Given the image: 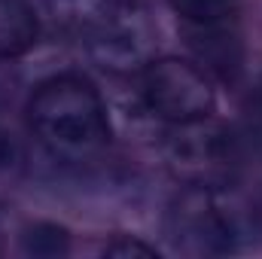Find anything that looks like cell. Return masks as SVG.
Returning a JSON list of instances; mask_svg holds the SVG:
<instances>
[{
    "instance_id": "obj_1",
    "label": "cell",
    "mask_w": 262,
    "mask_h": 259,
    "mask_svg": "<svg viewBox=\"0 0 262 259\" xmlns=\"http://www.w3.org/2000/svg\"><path fill=\"white\" fill-rule=\"evenodd\" d=\"M31 131L55 153L67 159H85L107 146L110 119L104 98L82 76H52L40 82L28 101Z\"/></svg>"
},
{
    "instance_id": "obj_8",
    "label": "cell",
    "mask_w": 262,
    "mask_h": 259,
    "mask_svg": "<svg viewBox=\"0 0 262 259\" xmlns=\"http://www.w3.org/2000/svg\"><path fill=\"white\" fill-rule=\"evenodd\" d=\"M43 6L64 31L85 37L107 15H113L122 6V0H43Z\"/></svg>"
},
{
    "instance_id": "obj_5",
    "label": "cell",
    "mask_w": 262,
    "mask_h": 259,
    "mask_svg": "<svg viewBox=\"0 0 262 259\" xmlns=\"http://www.w3.org/2000/svg\"><path fill=\"white\" fill-rule=\"evenodd\" d=\"M85 40L92 58L107 70H143L152 61L156 34L140 0H122L113 15L85 34Z\"/></svg>"
},
{
    "instance_id": "obj_10",
    "label": "cell",
    "mask_w": 262,
    "mask_h": 259,
    "mask_svg": "<svg viewBox=\"0 0 262 259\" xmlns=\"http://www.w3.org/2000/svg\"><path fill=\"white\" fill-rule=\"evenodd\" d=\"M21 247L31 256H64L70 250V235L58 223H34L25 229Z\"/></svg>"
},
{
    "instance_id": "obj_7",
    "label": "cell",
    "mask_w": 262,
    "mask_h": 259,
    "mask_svg": "<svg viewBox=\"0 0 262 259\" xmlns=\"http://www.w3.org/2000/svg\"><path fill=\"white\" fill-rule=\"evenodd\" d=\"M40 21L28 0H0V61L28 55L37 46Z\"/></svg>"
},
{
    "instance_id": "obj_12",
    "label": "cell",
    "mask_w": 262,
    "mask_h": 259,
    "mask_svg": "<svg viewBox=\"0 0 262 259\" xmlns=\"http://www.w3.org/2000/svg\"><path fill=\"white\" fill-rule=\"evenodd\" d=\"M104 253L107 256H119V259H128V256H140V259H156V247H149V244H143V241H137V238H128V235H122V238H116V241H110L107 247H104Z\"/></svg>"
},
{
    "instance_id": "obj_2",
    "label": "cell",
    "mask_w": 262,
    "mask_h": 259,
    "mask_svg": "<svg viewBox=\"0 0 262 259\" xmlns=\"http://www.w3.org/2000/svg\"><path fill=\"white\" fill-rule=\"evenodd\" d=\"M140 95L146 110L168 125L207 119L216 107V92L207 70L186 58H152L143 67Z\"/></svg>"
},
{
    "instance_id": "obj_6",
    "label": "cell",
    "mask_w": 262,
    "mask_h": 259,
    "mask_svg": "<svg viewBox=\"0 0 262 259\" xmlns=\"http://www.w3.org/2000/svg\"><path fill=\"white\" fill-rule=\"evenodd\" d=\"M186 40L198 55L201 67L207 73H216L220 79H238L244 70V46L238 37V25L235 28H204V31H192L183 28Z\"/></svg>"
},
{
    "instance_id": "obj_4",
    "label": "cell",
    "mask_w": 262,
    "mask_h": 259,
    "mask_svg": "<svg viewBox=\"0 0 262 259\" xmlns=\"http://www.w3.org/2000/svg\"><path fill=\"white\" fill-rule=\"evenodd\" d=\"M207 119L171 125L168 134V165L192 186H216L238 165L235 137Z\"/></svg>"
},
{
    "instance_id": "obj_13",
    "label": "cell",
    "mask_w": 262,
    "mask_h": 259,
    "mask_svg": "<svg viewBox=\"0 0 262 259\" xmlns=\"http://www.w3.org/2000/svg\"><path fill=\"white\" fill-rule=\"evenodd\" d=\"M250 113H256V119H262V79L256 82V89L250 95Z\"/></svg>"
},
{
    "instance_id": "obj_3",
    "label": "cell",
    "mask_w": 262,
    "mask_h": 259,
    "mask_svg": "<svg viewBox=\"0 0 262 259\" xmlns=\"http://www.w3.org/2000/svg\"><path fill=\"white\" fill-rule=\"evenodd\" d=\"M168 238L189 256H226L238 247V217L213 186H189L168 210Z\"/></svg>"
},
{
    "instance_id": "obj_9",
    "label": "cell",
    "mask_w": 262,
    "mask_h": 259,
    "mask_svg": "<svg viewBox=\"0 0 262 259\" xmlns=\"http://www.w3.org/2000/svg\"><path fill=\"white\" fill-rule=\"evenodd\" d=\"M183 28L204 31V28H235L238 25V0H171Z\"/></svg>"
},
{
    "instance_id": "obj_11",
    "label": "cell",
    "mask_w": 262,
    "mask_h": 259,
    "mask_svg": "<svg viewBox=\"0 0 262 259\" xmlns=\"http://www.w3.org/2000/svg\"><path fill=\"white\" fill-rule=\"evenodd\" d=\"M21 159V143H18V134L12 128V119L9 113L0 107V171H9L15 168Z\"/></svg>"
}]
</instances>
